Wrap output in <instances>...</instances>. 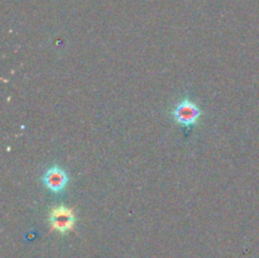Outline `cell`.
<instances>
[{
  "instance_id": "cell-1",
  "label": "cell",
  "mask_w": 259,
  "mask_h": 258,
  "mask_svg": "<svg viewBox=\"0 0 259 258\" xmlns=\"http://www.w3.org/2000/svg\"><path fill=\"white\" fill-rule=\"evenodd\" d=\"M201 114L202 111L200 110L197 104L195 101L190 100V99L180 100L174 108V111H172V116H174L175 121L179 123L180 125L187 126V128L196 125Z\"/></svg>"
},
{
  "instance_id": "cell-2",
  "label": "cell",
  "mask_w": 259,
  "mask_h": 258,
  "mask_svg": "<svg viewBox=\"0 0 259 258\" xmlns=\"http://www.w3.org/2000/svg\"><path fill=\"white\" fill-rule=\"evenodd\" d=\"M76 217L70 207H66L63 205L52 207L50 212V225L55 232L60 234H66L71 232L75 227Z\"/></svg>"
},
{
  "instance_id": "cell-3",
  "label": "cell",
  "mask_w": 259,
  "mask_h": 258,
  "mask_svg": "<svg viewBox=\"0 0 259 258\" xmlns=\"http://www.w3.org/2000/svg\"><path fill=\"white\" fill-rule=\"evenodd\" d=\"M70 177L67 172L60 166H52L43 174L42 182L48 191L53 194H62L67 187Z\"/></svg>"
}]
</instances>
